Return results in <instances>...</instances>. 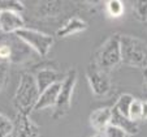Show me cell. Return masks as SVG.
<instances>
[{
  "mask_svg": "<svg viewBox=\"0 0 147 137\" xmlns=\"http://www.w3.org/2000/svg\"><path fill=\"white\" fill-rule=\"evenodd\" d=\"M121 63L137 69H147V42L130 34H120Z\"/></svg>",
  "mask_w": 147,
  "mask_h": 137,
  "instance_id": "1",
  "label": "cell"
},
{
  "mask_svg": "<svg viewBox=\"0 0 147 137\" xmlns=\"http://www.w3.org/2000/svg\"><path fill=\"white\" fill-rule=\"evenodd\" d=\"M38 85L35 82L34 75L30 72H24L20 76V81L17 85V89L12 98L13 106L17 112L20 114L30 115L34 111L35 103L39 98Z\"/></svg>",
  "mask_w": 147,
  "mask_h": 137,
  "instance_id": "2",
  "label": "cell"
},
{
  "mask_svg": "<svg viewBox=\"0 0 147 137\" xmlns=\"http://www.w3.org/2000/svg\"><path fill=\"white\" fill-rule=\"evenodd\" d=\"M120 33H113L99 46L92 59V64L104 72H113L121 63V51H120Z\"/></svg>",
  "mask_w": 147,
  "mask_h": 137,
  "instance_id": "3",
  "label": "cell"
},
{
  "mask_svg": "<svg viewBox=\"0 0 147 137\" xmlns=\"http://www.w3.org/2000/svg\"><path fill=\"white\" fill-rule=\"evenodd\" d=\"M77 80H78V72L76 68H72V69H69L65 73L64 80L61 81L57 102H56V106L53 107V112H52L53 119L64 117L67 115V112L70 110L74 90L76 86H77Z\"/></svg>",
  "mask_w": 147,
  "mask_h": 137,
  "instance_id": "4",
  "label": "cell"
},
{
  "mask_svg": "<svg viewBox=\"0 0 147 137\" xmlns=\"http://www.w3.org/2000/svg\"><path fill=\"white\" fill-rule=\"evenodd\" d=\"M14 34L25 45H28L39 58H46L52 48L53 43H55V38L52 35L45 33V31L36 30V29L24 28L21 30L16 31Z\"/></svg>",
  "mask_w": 147,
  "mask_h": 137,
  "instance_id": "5",
  "label": "cell"
},
{
  "mask_svg": "<svg viewBox=\"0 0 147 137\" xmlns=\"http://www.w3.org/2000/svg\"><path fill=\"white\" fill-rule=\"evenodd\" d=\"M86 80L95 98H107L111 95L113 89L111 73L104 72L90 63L86 68Z\"/></svg>",
  "mask_w": 147,
  "mask_h": 137,
  "instance_id": "6",
  "label": "cell"
},
{
  "mask_svg": "<svg viewBox=\"0 0 147 137\" xmlns=\"http://www.w3.org/2000/svg\"><path fill=\"white\" fill-rule=\"evenodd\" d=\"M74 3L70 1H38L35 3L34 14L39 21H55L68 12V7Z\"/></svg>",
  "mask_w": 147,
  "mask_h": 137,
  "instance_id": "7",
  "label": "cell"
},
{
  "mask_svg": "<svg viewBox=\"0 0 147 137\" xmlns=\"http://www.w3.org/2000/svg\"><path fill=\"white\" fill-rule=\"evenodd\" d=\"M33 75L34 78H35L36 85H38L39 92H43L47 87L52 86L55 84H59L65 77V73L60 72L52 65H43V67L38 68Z\"/></svg>",
  "mask_w": 147,
  "mask_h": 137,
  "instance_id": "8",
  "label": "cell"
},
{
  "mask_svg": "<svg viewBox=\"0 0 147 137\" xmlns=\"http://www.w3.org/2000/svg\"><path fill=\"white\" fill-rule=\"evenodd\" d=\"M13 123V132L11 137H40L39 125L31 119L30 115L17 112Z\"/></svg>",
  "mask_w": 147,
  "mask_h": 137,
  "instance_id": "9",
  "label": "cell"
},
{
  "mask_svg": "<svg viewBox=\"0 0 147 137\" xmlns=\"http://www.w3.org/2000/svg\"><path fill=\"white\" fill-rule=\"evenodd\" d=\"M25 28V18L18 12H0V33L14 34Z\"/></svg>",
  "mask_w": 147,
  "mask_h": 137,
  "instance_id": "10",
  "label": "cell"
},
{
  "mask_svg": "<svg viewBox=\"0 0 147 137\" xmlns=\"http://www.w3.org/2000/svg\"><path fill=\"white\" fill-rule=\"evenodd\" d=\"M112 120V107L103 106L92 110L89 116V123L95 132H103L111 124Z\"/></svg>",
  "mask_w": 147,
  "mask_h": 137,
  "instance_id": "11",
  "label": "cell"
},
{
  "mask_svg": "<svg viewBox=\"0 0 147 137\" xmlns=\"http://www.w3.org/2000/svg\"><path fill=\"white\" fill-rule=\"evenodd\" d=\"M87 28H89V24H87L82 17L70 16V17H68L67 21L57 29L56 35L60 37V38H67V37L82 33V31H85Z\"/></svg>",
  "mask_w": 147,
  "mask_h": 137,
  "instance_id": "12",
  "label": "cell"
},
{
  "mask_svg": "<svg viewBox=\"0 0 147 137\" xmlns=\"http://www.w3.org/2000/svg\"><path fill=\"white\" fill-rule=\"evenodd\" d=\"M60 86L61 82L55 84L52 86L47 87L46 90L40 92L39 94L38 101L35 103L34 107V111H42V110H47V109H53L56 106V102H57V97L59 93H60Z\"/></svg>",
  "mask_w": 147,
  "mask_h": 137,
  "instance_id": "13",
  "label": "cell"
},
{
  "mask_svg": "<svg viewBox=\"0 0 147 137\" xmlns=\"http://www.w3.org/2000/svg\"><path fill=\"white\" fill-rule=\"evenodd\" d=\"M112 125H116L122 128L125 132H128L130 136H134L139 132V124L131 121L129 117H125L122 115H120L119 112H116L113 109H112V120H111Z\"/></svg>",
  "mask_w": 147,
  "mask_h": 137,
  "instance_id": "14",
  "label": "cell"
},
{
  "mask_svg": "<svg viewBox=\"0 0 147 137\" xmlns=\"http://www.w3.org/2000/svg\"><path fill=\"white\" fill-rule=\"evenodd\" d=\"M136 99V97L129 93H122L119 95L117 101L115 102V104L112 106V109L116 112H119L120 115L125 117H129V111H130V106L133 103V101Z\"/></svg>",
  "mask_w": 147,
  "mask_h": 137,
  "instance_id": "15",
  "label": "cell"
},
{
  "mask_svg": "<svg viewBox=\"0 0 147 137\" xmlns=\"http://www.w3.org/2000/svg\"><path fill=\"white\" fill-rule=\"evenodd\" d=\"M104 9H106L107 14L112 18H119L124 14L125 12V4L119 0H111V1H106L104 3Z\"/></svg>",
  "mask_w": 147,
  "mask_h": 137,
  "instance_id": "16",
  "label": "cell"
},
{
  "mask_svg": "<svg viewBox=\"0 0 147 137\" xmlns=\"http://www.w3.org/2000/svg\"><path fill=\"white\" fill-rule=\"evenodd\" d=\"M142 115H143V101L136 98L130 106V111H129V119L134 123H141L142 121Z\"/></svg>",
  "mask_w": 147,
  "mask_h": 137,
  "instance_id": "17",
  "label": "cell"
},
{
  "mask_svg": "<svg viewBox=\"0 0 147 137\" xmlns=\"http://www.w3.org/2000/svg\"><path fill=\"white\" fill-rule=\"evenodd\" d=\"M0 12H18L22 14L25 5L18 0H0Z\"/></svg>",
  "mask_w": 147,
  "mask_h": 137,
  "instance_id": "18",
  "label": "cell"
},
{
  "mask_svg": "<svg viewBox=\"0 0 147 137\" xmlns=\"http://www.w3.org/2000/svg\"><path fill=\"white\" fill-rule=\"evenodd\" d=\"M131 11L139 22L147 24V1H133Z\"/></svg>",
  "mask_w": 147,
  "mask_h": 137,
  "instance_id": "19",
  "label": "cell"
},
{
  "mask_svg": "<svg viewBox=\"0 0 147 137\" xmlns=\"http://www.w3.org/2000/svg\"><path fill=\"white\" fill-rule=\"evenodd\" d=\"M13 120L9 119L7 115L0 112V137H9L13 132Z\"/></svg>",
  "mask_w": 147,
  "mask_h": 137,
  "instance_id": "20",
  "label": "cell"
},
{
  "mask_svg": "<svg viewBox=\"0 0 147 137\" xmlns=\"http://www.w3.org/2000/svg\"><path fill=\"white\" fill-rule=\"evenodd\" d=\"M9 71H11V64L8 62L0 60V92H3L8 84Z\"/></svg>",
  "mask_w": 147,
  "mask_h": 137,
  "instance_id": "21",
  "label": "cell"
},
{
  "mask_svg": "<svg viewBox=\"0 0 147 137\" xmlns=\"http://www.w3.org/2000/svg\"><path fill=\"white\" fill-rule=\"evenodd\" d=\"M103 133H104V137H131L128 132H125L122 128L112 125V124H109V125L103 131Z\"/></svg>",
  "mask_w": 147,
  "mask_h": 137,
  "instance_id": "22",
  "label": "cell"
},
{
  "mask_svg": "<svg viewBox=\"0 0 147 137\" xmlns=\"http://www.w3.org/2000/svg\"><path fill=\"white\" fill-rule=\"evenodd\" d=\"M147 120V101H143V115H142V121Z\"/></svg>",
  "mask_w": 147,
  "mask_h": 137,
  "instance_id": "23",
  "label": "cell"
},
{
  "mask_svg": "<svg viewBox=\"0 0 147 137\" xmlns=\"http://www.w3.org/2000/svg\"><path fill=\"white\" fill-rule=\"evenodd\" d=\"M143 85H144V89L147 92V69L143 71Z\"/></svg>",
  "mask_w": 147,
  "mask_h": 137,
  "instance_id": "24",
  "label": "cell"
},
{
  "mask_svg": "<svg viewBox=\"0 0 147 137\" xmlns=\"http://www.w3.org/2000/svg\"><path fill=\"white\" fill-rule=\"evenodd\" d=\"M91 137H104V133L103 132H95Z\"/></svg>",
  "mask_w": 147,
  "mask_h": 137,
  "instance_id": "25",
  "label": "cell"
}]
</instances>
